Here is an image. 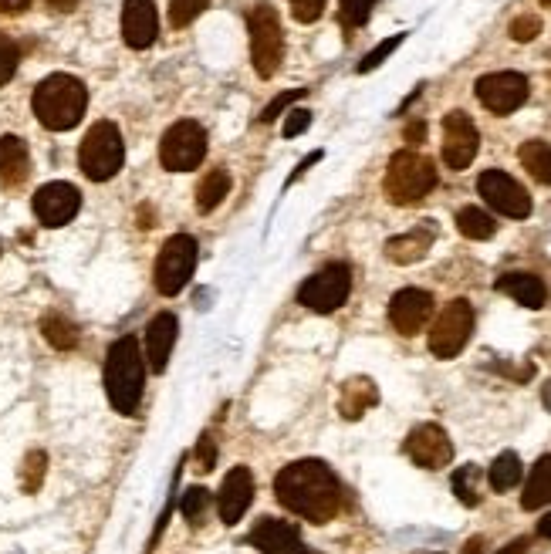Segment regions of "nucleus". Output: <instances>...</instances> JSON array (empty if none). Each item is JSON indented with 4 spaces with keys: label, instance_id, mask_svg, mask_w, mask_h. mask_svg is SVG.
Wrapping results in <instances>:
<instances>
[{
    "label": "nucleus",
    "instance_id": "nucleus-14",
    "mask_svg": "<svg viewBox=\"0 0 551 554\" xmlns=\"http://www.w3.org/2000/svg\"><path fill=\"white\" fill-rule=\"evenodd\" d=\"M403 450H406V457H410L416 467H423V470H443V467H450V460H453L450 436L437 423L416 426V430L406 436Z\"/></svg>",
    "mask_w": 551,
    "mask_h": 554
},
{
    "label": "nucleus",
    "instance_id": "nucleus-40",
    "mask_svg": "<svg viewBox=\"0 0 551 554\" xmlns=\"http://www.w3.org/2000/svg\"><path fill=\"white\" fill-rule=\"evenodd\" d=\"M325 11V0H291V14L301 24H315Z\"/></svg>",
    "mask_w": 551,
    "mask_h": 554
},
{
    "label": "nucleus",
    "instance_id": "nucleus-43",
    "mask_svg": "<svg viewBox=\"0 0 551 554\" xmlns=\"http://www.w3.org/2000/svg\"><path fill=\"white\" fill-rule=\"evenodd\" d=\"M318 159H322V149H315V153H308L305 159H301V163H298V169H295V173H291V176H288V186H291V183H298V180H301V176H305V173H308V169H311V166H315V163H318Z\"/></svg>",
    "mask_w": 551,
    "mask_h": 554
},
{
    "label": "nucleus",
    "instance_id": "nucleus-44",
    "mask_svg": "<svg viewBox=\"0 0 551 554\" xmlns=\"http://www.w3.org/2000/svg\"><path fill=\"white\" fill-rule=\"evenodd\" d=\"M426 139V122H410L406 125V142H410V146H416V142H423Z\"/></svg>",
    "mask_w": 551,
    "mask_h": 554
},
{
    "label": "nucleus",
    "instance_id": "nucleus-23",
    "mask_svg": "<svg viewBox=\"0 0 551 554\" xmlns=\"http://www.w3.org/2000/svg\"><path fill=\"white\" fill-rule=\"evenodd\" d=\"M497 291H504L508 298H514L518 305L531 308V311L545 308V301H548L545 281H541V277H535V274H524V271L497 277Z\"/></svg>",
    "mask_w": 551,
    "mask_h": 554
},
{
    "label": "nucleus",
    "instance_id": "nucleus-28",
    "mask_svg": "<svg viewBox=\"0 0 551 554\" xmlns=\"http://www.w3.org/2000/svg\"><path fill=\"white\" fill-rule=\"evenodd\" d=\"M227 193H230V173L227 169H213V173H207V180L197 186V210L200 213L217 210Z\"/></svg>",
    "mask_w": 551,
    "mask_h": 554
},
{
    "label": "nucleus",
    "instance_id": "nucleus-17",
    "mask_svg": "<svg viewBox=\"0 0 551 554\" xmlns=\"http://www.w3.org/2000/svg\"><path fill=\"white\" fill-rule=\"evenodd\" d=\"M159 34V17L153 0H126L122 4V41L129 48H149Z\"/></svg>",
    "mask_w": 551,
    "mask_h": 554
},
{
    "label": "nucleus",
    "instance_id": "nucleus-10",
    "mask_svg": "<svg viewBox=\"0 0 551 554\" xmlns=\"http://www.w3.org/2000/svg\"><path fill=\"white\" fill-rule=\"evenodd\" d=\"M349 291H352L349 264H328L298 288V305H305L308 311H318V315H332V311H339L345 305Z\"/></svg>",
    "mask_w": 551,
    "mask_h": 554
},
{
    "label": "nucleus",
    "instance_id": "nucleus-52",
    "mask_svg": "<svg viewBox=\"0 0 551 554\" xmlns=\"http://www.w3.org/2000/svg\"><path fill=\"white\" fill-rule=\"evenodd\" d=\"M541 4H545V7H548V4H551V0H541Z\"/></svg>",
    "mask_w": 551,
    "mask_h": 554
},
{
    "label": "nucleus",
    "instance_id": "nucleus-39",
    "mask_svg": "<svg viewBox=\"0 0 551 554\" xmlns=\"http://www.w3.org/2000/svg\"><path fill=\"white\" fill-rule=\"evenodd\" d=\"M538 34H541V17H535V14H521V17H514L511 21V38L518 44L535 41Z\"/></svg>",
    "mask_w": 551,
    "mask_h": 554
},
{
    "label": "nucleus",
    "instance_id": "nucleus-22",
    "mask_svg": "<svg viewBox=\"0 0 551 554\" xmlns=\"http://www.w3.org/2000/svg\"><path fill=\"white\" fill-rule=\"evenodd\" d=\"M247 541H251L257 551L274 554V551H281V548H291V544H298L301 534H298V527L291 524V521H278V517H261V521L254 524V531H251V538H247Z\"/></svg>",
    "mask_w": 551,
    "mask_h": 554
},
{
    "label": "nucleus",
    "instance_id": "nucleus-13",
    "mask_svg": "<svg viewBox=\"0 0 551 554\" xmlns=\"http://www.w3.org/2000/svg\"><path fill=\"white\" fill-rule=\"evenodd\" d=\"M481 149V132L470 122L467 112H447L443 119V163L450 169H467Z\"/></svg>",
    "mask_w": 551,
    "mask_h": 554
},
{
    "label": "nucleus",
    "instance_id": "nucleus-26",
    "mask_svg": "<svg viewBox=\"0 0 551 554\" xmlns=\"http://www.w3.org/2000/svg\"><path fill=\"white\" fill-rule=\"evenodd\" d=\"M518 159L538 183L551 186V142H541V139L524 142V146L518 149Z\"/></svg>",
    "mask_w": 551,
    "mask_h": 554
},
{
    "label": "nucleus",
    "instance_id": "nucleus-3",
    "mask_svg": "<svg viewBox=\"0 0 551 554\" xmlns=\"http://www.w3.org/2000/svg\"><path fill=\"white\" fill-rule=\"evenodd\" d=\"M31 105L44 129L68 132L82 122V115L88 109V88L75 75H48L34 88Z\"/></svg>",
    "mask_w": 551,
    "mask_h": 554
},
{
    "label": "nucleus",
    "instance_id": "nucleus-33",
    "mask_svg": "<svg viewBox=\"0 0 551 554\" xmlns=\"http://www.w3.org/2000/svg\"><path fill=\"white\" fill-rule=\"evenodd\" d=\"M44 473H48V457L41 450H31L24 457V467H21V487L24 494H34L41 484H44Z\"/></svg>",
    "mask_w": 551,
    "mask_h": 554
},
{
    "label": "nucleus",
    "instance_id": "nucleus-20",
    "mask_svg": "<svg viewBox=\"0 0 551 554\" xmlns=\"http://www.w3.org/2000/svg\"><path fill=\"white\" fill-rule=\"evenodd\" d=\"M433 237H437V227L426 223V227H416L410 234H399L393 240H386V257L393 264H416L426 257V250L433 247Z\"/></svg>",
    "mask_w": 551,
    "mask_h": 554
},
{
    "label": "nucleus",
    "instance_id": "nucleus-49",
    "mask_svg": "<svg viewBox=\"0 0 551 554\" xmlns=\"http://www.w3.org/2000/svg\"><path fill=\"white\" fill-rule=\"evenodd\" d=\"M274 554H315V551H308L305 544L298 541V544H291V548H281V551H274Z\"/></svg>",
    "mask_w": 551,
    "mask_h": 554
},
{
    "label": "nucleus",
    "instance_id": "nucleus-7",
    "mask_svg": "<svg viewBox=\"0 0 551 554\" xmlns=\"http://www.w3.org/2000/svg\"><path fill=\"white\" fill-rule=\"evenodd\" d=\"M207 156V129L193 119L173 122L170 129L163 132V142H159V163H163L170 173H186V169H197Z\"/></svg>",
    "mask_w": 551,
    "mask_h": 554
},
{
    "label": "nucleus",
    "instance_id": "nucleus-12",
    "mask_svg": "<svg viewBox=\"0 0 551 554\" xmlns=\"http://www.w3.org/2000/svg\"><path fill=\"white\" fill-rule=\"evenodd\" d=\"M477 190H481V196L487 200V207L504 213V217L511 220H524L531 217V196L528 190L514 180V176H508L504 169H487V173H481V180H477Z\"/></svg>",
    "mask_w": 551,
    "mask_h": 554
},
{
    "label": "nucleus",
    "instance_id": "nucleus-35",
    "mask_svg": "<svg viewBox=\"0 0 551 554\" xmlns=\"http://www.w3.org/2000/svg\"><path fill=\"white\" fill-rule=\"evenodd\" d=\"M210 0H170V24L173 28H186L207 11Z\"/></svg>",
    "mask_w": 551,
    "mask_h": 554
},
{
    "label": "nucleus",
    "instance_id": "nucleus-25",
    "mask_svg": "<svg viewBox=\"0 0 551 554\" xmlns=\"http://www.w3.org/2000/svg\"><path fill=\"white\" fill-rule=\"evenodd\" d=\"M551 504V453L541 457L528 473V484H524L521 507L524 511H538V507Z\"/></svg>",
    "mask_w": 551,
    "mask_h": 554
},
{
    "label": "nucleus",
    "instance_id": "nucleus-19",
    "mask_svg": "<svg viewBox=\"0 0 551 554\" xmlns=\"http://www.w3.org/2000/svg\"><path fill=\"white\" fill-rule=\"evenodd\" d=\"M176 332H180V321L170 311L156 315L146 325V362L153 372H166V362H170V352L176 345Z\"/></svg>",
    "mask_w": 551,
    "mask_h": 554
},
{
    "label": "nucleus",
    "instance_id": "nucleus-6",
    "mask_svg": "<svg viewBox=\"0 0 551 554\" xmlns=\"http://www.w3.org/2000/svg\"><path fill=\"white\" fill-rule=\"evenodd\" d=\"M247 31H251V61L261 78H274L284 61V31L281 17L271 4H254L247 14Z\"/></svg>",
    "mask_w": 551,
    "mask_h": 554
},
{
    "label": "nucleus",
    "instance_id": "nucleus-51",
    "mask_svg": "<svg viewBox=\"0 0 551 554\" xmlns=\"http://www.w3.org/2000/svg\"><path fill=\"white\" fill-rule=\"evenodd\" d=\"M545 406L551 409V382H548V386H545Z\"/></svg>",
    "mask_w": 551,
    "mask_h": 554
},
{
    "label": "nucleus",
    "instance_id": "nucleus-37",
    "mask_svg": "<svg viewBox=\"0 0 551 554\" xmlns=\"http://www.w3.org/2000/svg\"><path fill=\"white\" fill-rule=\"evenodd\" d=\"M17 61H21V48H17L14 38L0 34V85H7L17 71Z\"/></svg>",
    "mask_w": 551,
    "mask_h": 554
},
{
    "label": "nucleus",
    "instance_id": "nucleus-29",
    "mask_svg": "<svg viewBox=\"0 0 551 554\" xmlns=\"http://www.w3.org/2000/svg\"><path fill=\"white\" fill-rule=\"evenodd\" d=\"M457 230L467 240H491L497 234V223L491 213L481 207H464L457 213Z\"/></svg>",
    "mask_w": 551,
    "mask_h": 554
},
{
    "label": "nucleus",
    "instance_id": "nucleus-11",
    "mask_svg": "<svg viewBox=\"0 0 551 554\" xmlns=\"http://www.w3.org/2000/svg\"><path fill=\"white\" fill-rule=\"evenodd\" d=\"M474 92H477V98H481V105L487 112L511 115L528 102L531 88H528V78H524L521 71H491V75L477 78Z\"/></svg>",
    "mask_w": 551,
    "mask_h": 554
},
{
    "label": "nucleus",
    "instance_id": "nucleus-30",
    "mask_svg": "<svg viewBox=\"0 0 551 554\" xmlns=\"http://www.w3.org/2000/svg\"><path fill=\"white\" fill-rule=\"evenodd\" d=\"M41 332H44V338H48L51 345L58 348V352H71V348L78 345V325H75V321H68L65 315H58V311L44 315Z\"/></svg>",
    "mask_w": 551,
    "mask_h": 554
},
{
    "label": "nucleus",
    "instance_id": "nucleus-27",
    "mask_svg": "<svg viewBox=\"0 0 551 554\" xmlns=\"http://www.w3.org/2000/svg\"><path fill=\"white\" fill-rule=\"evenodd\" d=\"M524 477V467H521V457L514 450H504L501 457L491 463V470H487V480H491V487L497 494H504V490H514L521 484Z\"/></svg>",
    "mask_w": 551,
    "mask_h": 554
},
{
    "label": "nucleus",
    "instance_id": "nucleus-24",
    "mask_svg": "<svg viewBox=\"0 0 551 554\" xmlns=\"http://www.w3.org/2000/svg\"><path fill=\"white\" fill-rule=\"evenodd\" d=\"M376 402H379V389H376V382L366 379V375H352L349 382H342L339 413L345 419H359L362 413H369Z\"/></svg>",
    "mask_w": 551,
    "mask_h": 554
},
{
    "label": "nucleus",
    "instance_id": "nucleus-8",
    "mask_svg": "<svg viewBox=\"0 0 551 554\" xmlns=\"http://www.w3.org/2000/svg\"><path fill=\"white\" fill-rule=\"evenodd\" d=\"M197 240L190 234H176L163 244L156 261V291L173 298L190 284L193 271H197Z\"/></svg>",
    "mask_w": 551,
    "mask_h": 554
},
{
    "label": "nucleus",
    "instance_id": "nucleus-47",
    "mask_svg": "<svg viewBox=\"0 0 551 554\" xmlns=\"http://www.w3.org/2000/svg\"><path fill=\"white\" fill-rule=\"evenodd\" d=\"M51 7H55V11H61V14H68V11H75L78 4H82V0H48Z\"/></svg>",
    "mask_w": 551,
    "mask_h": 554
},
{
    "label": "nucleus",
    "instance_id": "nucleus-48",
    "mask_svg": "<svg viewBox=\"0 0 551 554\" xmlns=\"http://www.w3.org/2000/svg\"><path fill=\"white\" fill-rule=\"evenodd\" d=\"M464 554H484V538H470L464 544Z\"/></svg>",
    "mask_w": 551,
    "mask_h": 554
},
{
    "label": "nucleus",
    "instance_id": "nucleus-41",
    "mask_svg": "<svg viewBox=\"0 0 551 554\" xmlns=\"http://www.w3.org/2000/svg\"><path fill=\"white\" fill-rule=\"evenodd\" d=\"M311 125V112L308 109H295V112H288V122H284V136L288 139H295V136H301Z\"/></svg>",
    "mask_w": 551,
    "mask_h": 554
},
{
    "label": "nucleus",
    "instance_id": "nucleus-50",
    "mask_svg": "<svg viewBox=\"0 0 551 554\" xmlns=\"http://www.w3.org/2000/svg\"><path fill=\"white\" fill-rule=\"evenodd\" d=\"M538 534H541V538H551V514H545L538 521Z\"/></svg>",
    "mask_w": 551,
    "mask_h": 554
},
{
    "label": "nucleus",
    "instance_id": "nucleus-2",
    "mask_svg": "<svg viewBox=\"0 0 551 554\" xmlns=\"http://www.w3.org/2000/svg\"><path fill=\"white\" fill-rule=\"evenodd\" d=\"M142 389H146V362H142L139 342L132 335L112 342L109 355H105V392L115 413L136 416Z\"/></svg>",
    "mask_w": 551,
    "mask_h": 554
},
{
    "label": "nucleus",
    "instance_id": "nucleus-18",
    "mask_svg": "<svg viewBox=\"0 0 551 554\" xmlns=\"http://www.w3.org/2000/svg\"><path fill=\"white\" fill-rule=\"evenodd\" d=\"M254 500V477L247 467H234L224 477V484H220V494H217V507H220V517H224V524H237L241 517L247 514V507H251Z\"/></svg>",
    "mask_w": 551,
    "mask_h": 554
},
{
    "label": "nucleus",
    "instance_id": "nucleus-34",
    "mask_svg": "<svg viewBox=\"0 0 551 554\" xmlns=\"http://www.w3.org/2000/svg\"><path fill=\"white\" fill-rule=\"evenodd\" d=\"M372 7H376V0H342V4H339L342 28H362V24L369 21Z\"/></svg>",
    "mask_w": 551,
    "mask_h": 554
},
{
    "label": "nucleus",
    "instance_id": "nucleus-36",
    "mask_svg": "<svg viewBox=\"0 0 551 554\" xmlns=\"http://www.w3.org/2000/svg\"><path fill=\"white\" fill-rule=\"evenodd\" d=\"M403 41H406V34H393V38H386L382 44H376V48H372L369 55L359 61V75H369V71H376V68L382 65V61L393 55V51H396Z\"/></svg>",
    "mask_w": 551,
    "mask_h": 554
},
{
    "label": "nucleus",
    "instance_id": "nucleus-46",
    "mask_svg": "<svg viewBox=\"0 0 551 554\" xmlns=\"http://www.w3.org/2000/svg\"><path fill=\"white\" fill-rule=\"evenodd\" d=\"M497 554H528V538H518V541H511V544H504Z\"/></svg>",
    "mask_w": 551,
    "mask_h": 554
},
{
    "label": "nucleus",
    "instance_id": "nucleus-4",
    "mask_svg": "<svg viewBox=\"0 0 551 554\" xmlns=\"http://www.w3.org/2000/svg\"><path fill=\"white\" fill-rule=\"evenodd\" d=\"M433 186H437V166H433V159L413 153V149H403V153L389 159L386 180H382V190H386L389 203L413 207Z\"/></svg>",
    "mask_w": 551,
    "mask_h": 554
},
{
    "label": "nucleus",
    "instance_id": "nucleus-9",
    "mask_svg": "<svg viewBox=\"0 0 551 554\" xmlns=\"http://www.w3.org/2000/svg\"><path fill=\"white\" fill-rule=\"evenodd\" d=\"M474 335V308L464 298H453L430 328V352L437 359H457Z\"/></svg>",
    "mask_w": 551,
    "mask_h": 554
},
{
    "label": "nucleus",
    "instance_id": "nucleus-32",
    "mask_svg": "<svg viewBox=\"0 0 551 554\" xmlns=\"http://www.w3.org/2000/svg\"><path fill=\"white\" fill-rule=\"evenodd\" d=\"M207 511H210V490H203V487L186 490L183 500H180V514L186 517V521H190L193 527H200Z\"/></svg>",
    "mask_w": 551,
    "mask_h": 554
},
{
    "label": "nucleus",
    "instance_id": "nucleus-42",
    "mask_svg": "<svg viewBox=\"0 0 551 554\" xmlns=\"http://www.w3.org/2000/svg\"><path fill=\"white\" fill-rule=\"evenodd\" d=\"M197 457H200V470H213V463H217V450H213V440H210V436H203V440H200Z\"/></svg>",
    "mask_w": 551,
    "mask_h": 554
},
{
    "label": "nucleus",
    "instance_id": "nucleus-1",
    "mask_svg": "<svg viewBox=\"0 0 551 554\" xmlns=\"http://www.w3.org/2000/svg\"><path fill=\"white\" fill-rule=\"evenodd\" d=\"M274 494H278L281 507L311 524H328L342 511V484L322 460L288 463L274 477Z\"/></svg>",
    "mask_w": 551,
    "mask_h": 554
},
{
    "label": "nucleus",
    "instance_id": "nucleus-45",
    "mask_svg": "<svg viewBox=\"0 0 551 554\" xmlns=\"http://www.w3.org/2000/svg\"><path fill=\"white\" fill-rule=\"evenodd\" d=\"M31 0H0V14H24Z\"/></svg>",
    "mask_w": 551,
    "mask_h": 554
},
{
    "label": "nucleus",
    "instance_id": "nucleus-5",
    "mask_svg": "<svg viewBox=\"0 0 551 554\" xmlns=\"http://www.w3.org/2000/svg\"><path fill=\"white\" fill-rule=\"evenodd\" d=\"M126 163V142H122V132L115 122H95L88 129V136L82 139V149H78V166L88 180L105 183L112 180L115 173Z\"/></svg>",
    "mask_w": 551,
    "mask_h": 554
},
{
    "label": "nucleus",
    "instance_id": "nucleus-16",
    "mask_svg": "<svg viewBox=\"0 0 551 554\" xmlns=\"http://www.w3.org/2000/svg\"><path fill=\"white\" fill-rule=\"evenodd\" d=\"M433 315V294L423 288H403L389 301V321L399 335L413 338L423 332V325Z\"/></svg>",
    "mask_w": 551,
    "mask_h": 554
},
{
    "label": "nucleus",
    "instance_id": "nucleus-15",
    "mask_svg": "<svg viewBox=\"0 0 551 554\" xmlns=\"http://www.w3.org/2000/svg\"><path fill=\"white\" fill-rule=\"evenodd\" d=\"M34 217H38L44 227H65V223L75 217L78 207H82V193L71 183H44L38 193H34Z\"/></svg>",
    "mask_w": 551,
    "mask_h": 554
},
{
    "label": "nucleus",
    "instance_id": "nucleus-53",
    "mask_svg": "<svg viewBox=\"0 0 551 554\" xmlns=\"http://www.w3.org/2000/svg\"><path fill=\"white\" fill-rule=\"evenodd\" d=\"M437 554H440V551H437Z\"/></svg>",
    "mask_w": 551,
    "mask_h": 554
},
{
    "label": "nucleus",
    "instance_id": "nucleus-31",
    "mask_svg": "<svg viewBox=\"0 0 551 554\" xmlns=\"http://www.w3.org/2000/svg\"><path fill=\"white\" fill-rule=\"evenodd\" d=\"M453 494L464 507H477L481 504V467H474V463H467V467H460L453 473Z\"/></svg>",
    "mask_w": 551,
    "mask_h": 554
},
{
    "label": "nucleus",
    "instance_id": "nucleus-38",
    "mask_svg": "<svg viewBox=\"0 0 551 554\" xmlns=\"http://www.w3.org/2000/svg\"><path fill=\"white\" fill-rule=\"evenodd\" d=\"M305 95H308V88H291V92L278 95V98H274V102L268 105V109H264L261 115H257V122H274V119H278L281 112H288L291 105H295L298 98H305Z\"/></svg>",
    "mask_w": 551,
    "mask_h": 554
},
{
    "label": "nucleus",
    "instance_id": "nucleus-21",
    "mask_svg": "<svg viewBox=\"0 0 551 554\" xmlns=\"http://www.w3.org/2000/svg\"><path fill=\"white\" fill-rule=\"evenodd\" d=\"M31 173V153L28 142L17 136H0V183L21 186Z\"/></svg>",
    "mask_w": 551,
    "mask_h": 554
}]
</instances>
